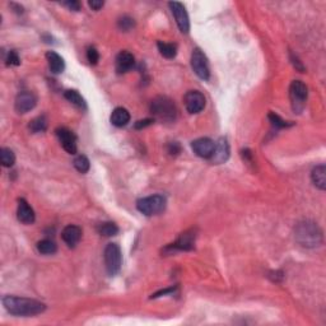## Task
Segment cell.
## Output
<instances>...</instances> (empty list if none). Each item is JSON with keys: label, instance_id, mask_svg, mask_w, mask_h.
<instances>
[{"label": "cell", "instance_id": "1", "mask_svg": "<svg viewBox=\"0 0 326 326\" xmlns=\"http://www.w3.org/2000/svg\"><path fill=\"white\" fill-rule=\"evenodd\" d=\"M3 304L8 312L14 316H35L46 309L45 303L31 298H23L16 295H6Z\"/></svg>", "mask_w": 326, "mask_h": 326}, {"label": "cell", "instance_id": "2", "mask_svg": "<svg viewBox=\"0 0 326 326\" xmlns=\"http://www.w3.org/2000/svg\"><path fill=\"white\" fill-rule=\"evenodd\" d=\"M295 241L307 248L317 247L322 242V231L312 220H303L294 229Z\"/></svg>", "mask_w": 326, "mask_h": 326}, {"label": "cell", "instance_id": "3", "mask_svg": "<svg viewBox=\"0 0 326 326\" xmlns=\"http://www.w3.org/2000/svg\"><path fill=\"white\" fill-rule=\"evenodd\" d=\"M151 112L157 120L163 123H172L177 116V109L172 100L165 96L156 97L151 103Z\"/></svg>", "mask_w": 326, "mask_h": 326}, {"label": "cell", "instance_id": "4", "mask_svg": "<svg viewBox=\"0 0 326 326\" xmlns=\"http://www.w3.org/2000/svg\"><path fill=\"white\" fill-rule=\"evenodd\" d=\"M167 200L163 195H152L147 198L139 199L137 203V208L144 215H156L163 212L166 208Z\"/></svg>", "mask_w": 326, "mask_h": 326}, {"label": "cell", "instance_id": "5", "mask_svg": "<svg viewBox=\"0 0 326 326\" xmlns=\"http://www.w3.org/2000/svg\"><path fill=\"white\" fill-rule=\"evenodd\" d=\"M307 96H308V91H307V87L303 82L293 81L290 83L289 97L294 114H301L303 111L304 106H306Z\"/></svg>", "mask_w": 326, "mask_h": 326}, {"label": "cell", "instance_id": "6", "mask_svg": "<svg viewBox=\"0 0 326 326\" xmlns=\"http://www.w3.org/2000/svg\"><path fill=\"white\" fill-rule=\"evenodd\" d=\"M123 264V255L121 248L117 243H109L105 248V265L109 275L114 276L120 271Z\"/></svg>", "mask_w": 326, "mask_h": 326}, {"label": "cell", "instance_id": "7", "mask_svg": "<svg viewBox=\"0 0 326 326\" xmlns=\"http://www.w3.org/2000/svg\"><path fill=\"white\" fill-rule=\"evenodd\" d=\"M191 68L196 76L203 81H208L210 77L208 59L199 48L194 49L191 54Z\"/></svg>", "mask_w": 326, "mask_h": 326}, {"label": "cell", "instance_id": "8", "mask_svg": "<svg viewBox=\"0 0 326 326\" xmlns=\"http://www.w3.org/2000/svg\"><path fill=\"white\" fill-rule=\"evenodd\" d=\"M195 238H196V233L194 229H190V231L184 232L181 233V236L177 238L175 243L172 245L167 246L165 251H168L170 254L175 252V251H190L194 248L195 246Z\"/></svg>", "mask_w": 326, "mask_h": 326}, {"label": "cell", "instance_id": "9", "mask_svg": "<svg viewBox=\"0 0 326 326\" xmlns=\"http://www.w3.org/2000/svg\"><path fill=\"white\" fill-rule=\"evenodd\" d=\"M185 107L190 114H199L205 107V97L199 91H189L184 98Z\"/></svg>", "mask_w": 326, "mask_h": 326}, {"label": "cell", "instance_id": "10", "mask_svg": "<svg viewBox=\"0 0 326 326\" xmlns=\"http://www.w3.org/2000/svg\"><path fill=\"white\" fill-rule=\"evenodd\" d=\"M168 6H170L171 12H172L173 17H175L176 23L179 26L180 31H181L182 34H187V32L190 31V21L185 7L182 6L181 3H177V2L170 3Z\"/></svg>", "mask_w": 326, "mask_h": 326}, {"label": "cell", "instance_id": "11", "mask_svg": "<svg viewBox=\"0 0 326 326\" xmlns=\"http://www.w3.org/2000/svg\"><path fill=\"white\" fill-rule=\"evenodd\" d=\"M36 103L37 98L34 93L28 92V91H23V92H21L20 95L17 96V98H16L14 106H16V111H17L18 114H27V112H30L31 110L35 109Z\"/></svg>", "mask_w": 326, "mask_h": 326}, {"label": "cell", "instance_id": "12", "mask_svg": "<svg viewBox=\"0 0 326 326\" xmlns=\"http://www.w3.org/2000/svg\"><path fill=\"white\" fill-rule=\"evenodd\" d=\"M191 148L196 156L201 158H212L215 149V143L209 138H200L191 143Z\"/></svg>", "mask_w": 326, "mask_h": 326}, {"label": "cell", "instance_id": "13", "mask_svg": "<svg viewBox=\"0 0 326 326\" xmlns=\"http://www.w3.org/2000/svg\"><path fill=\"white\" fill-rule=\"evenodd\" d=\"M56 135H58L63 148H64L68 153H77V138L73 131H70L69 129L67 128H59L58 130H56Z\"/></svg>", "mask_w": 326, "mask_h": 326}, {"label": "cell", "instance_id": "14", "mask_svg": "<svg viewBox=\"0 0 326 326\" xmlns=\"http://www.w3.org/2000/svg\"><path fill=\"white\" fill-rule=\"evenodd\" d=\"M228 158H229V144L228 142H227V139L220 138V139L215 143L214 153H213L212 158L210 159H212L213 163L220 165V163H224Z\"/></svg>", "mask_w": 326, "mask_h": 326}, {"label": "cell", "instance_id": "15", "mask_svg": "<svg viewBox=\"0 0 326 326\" xmlns=\"http://www.w3.org/2000/svg\"><path fill=\"white\" fill-rule=\"evenodd\" d=\"M63 241L67 243L69 247H74L82 238V228L74 224H69L63 229Z\"/></svg>", "mask_w": 326, "mask_h": 326}, {"label": "cell", "instance_id": "16", "mask_svg": "<svg viewBox=\"0 0 326 326\" xmlns=\"http://www.w3.org/2000/svg\"><path fill=\"white\" fill-rule=\"evenodd\" d=\"M17 217L18 220L25 224H32L35 222L34 209H32L31 205H30L25 199H20V200H18Z\"/></svg>", "mask_w": 326, "mask_h": 326}, {"label": "cell", "instance_id": "17", "mask_svg": "<svg viewBox=\"0 0 326 326\" xmlns=\"http://www.w3.org/2000/svg\"><path fill=\"white\" fill-rule=\"evenodd\" d=\"M134 64H135L134 55H133L131 53H129V51H121V53L117 55L116 58L117 73L123 74V73L129 72V70L134 68Z\"/></svg>", "mask_w": 326, "mask_h": 326}, {"label": "cell", "instance_id": "18", "mask_svg": "<svg viewBox=\"0 0 326 326\" xmlns=\"http://www.w3.org/2000/svg\"><path fill=\"white\" fill-rule=\"evenodd\" d=\"M110 120H111L112 125L117 126V128H123V126L128 125L129 121H130V114L124 107H117L112 111Z\"/></svg>", "mask_w": 326, "mask_h": 326}, {"label": "cell", "instance_id": "19", "mask_svg": "<svg viewBox=\"0 0 326 326\" xmlns=\"http://www.w3.org/2000/svg\"><path fill=\"white\" fill-rule=\"evenodd\" d=\"M46 59H48L49 68H50V70L54 73V74H60V73L64 72L65 69L64 59L59 55V54L54 53V51H49V53L46 54Z\"/></svg>", "mask_w": 326, "mask_h": 326}, {"label": "cell", "instance_id": "20", "mask_svg": "<svg viewBox=\"0 0 326 326\" xmlns=\"http://www.w3.org/2000/svg\"><path fill=\"white\" fill-rule=\"evenodd\" d=\"M311 180L317 189H326V167L323 165L316 166L311 172Z\"/></svg>", "mask_w": 326, "mask_h": 326}, {"label": "cell", "instance_id": "21", "mask_svg": "<svg viewBox=\"0 0 326 326\" xmlns=\"http://www.w3.org/2000/svg\"><path fill=\"white\" fill-rule=\"evenodd\" d=\"M64 97L67 98V100L69 101L70 103H73L74 106L78 107V109H82V110H86L87 109L86 101H84V98L82 97L81 95H79L78 91H74V90H68V91H65Z\"/></svg>", "mask_w": 326, "mask_h": 326}, {"label": "cell", "instance_id": "22", "mask_svg": "<svg viewBox=\"0 0 326 326\" xmlns=\"http://www.w3.org/2000/svg\"><path fill=\"white\" fill-rule=\"evenodd\" d=\"M157 46H158L161 55L166 59H173L177 54V46L175 44H166V42L159 41Z\"/></svg>", "mask_w": 326, "mask_h": 326}, {"label": "cell", "instance_id": "23", "mask_svg": "<svg viewBox=\"0 0 326 326\" xmlns=\"http://www.w3.org/2000/svg\"><path fill=\"white\" fill-rule=\"evenodd\" d=\"M37 250L42 255H53L58 250V246H56V243L54 241L46 238V240H42L37 243Z\"/></svg>", "mask_w": 326, "mask_h": 326}, {"label": "cell", "instance_id": "24", "mask_svg": "<svg viewBox=\"0 0 326 326\" xmlns=\"http://www.w3.org/2000/svg\"><path fill=\"white\" fill-rule=\"evenodd\" d=\"M119 232V227L114 223V222H105L98 226V233L102 234L105 237H112L117 234Z\"/></svg>", "mask_w": 326, "mask_h": 326}, {"label": "cell", "instance_id": "25", "mask_svg": "<svg viewBox=\"0 0 326 326\" xmlns=\"http://www.w3.org/2000/svg\"><path fill=\"white\" fill-rule=\"evenodd\" d=\"M0 162L4 167H12L16 162V156H14L13 151L9 148H2L0 151Z\"/></svg>", "mask_w": 326, "mask_h": 326}, {"label": "cell", "instance_id": "26", "mask_svg": "<svg viewBox=\"0 0 326 326\" xmlns=\"http://www.w3.org/2000/svg\"><path fill=\"white\" fill-rule=\"evenodd\" d=\"M30 129L34 133H42L48 129V121L45 116H39L30 123Z\"/></svg>", "mask_w": 326, "mask_h": 326}, {"label": "cell", "instance_id": "27", "mask_svg": "<svg viewBox=\"0 0 326 326\" xmlns=\"http://www.w3.org/2000/svg\"><path fill=\"white\" fill-rule=\"evenodd\" d=\"M74 167H76V170L78 171V172L81 173H86L90 171V159L87 158L86 156H78L76 159H74Z\"/></svg>", "mask_w": 326, "mask_h": 326}, {"label": "cell", "instance_id": "28", "mask_svg": "<svg viewBox=\"0 0 326 326\" xmlns=\"http://www.w3.org/2000/svg\"><path fill=\"white\" fill-rule=\"evenodd\" d=\"M268 117H269V121L271 123V125H273L275 129H284L292 125V124H288L287 121L280 119V116H278V115L274 114V112H270Z\"/></svg>", "mask_w": 326, "mask_h": 326}, {"label": "cell", "instance_id": "29", "mask_svg": "<svg viewBox=\"0 0 326 326\" xmlns=\"http://www.w3.org/2000/svg\"><path fill=\"white\" fill-rule=\"evenodd\" d=\"M117 25H119V28L120 30H123V31H130L131 28L134 27L135 22L133 18L128 17V16H124V17H121L120 20H119V22H117Z\"/></svg>", "mask_w": 326, "mask_h": 326}, {"label": "cell", "instance_id": "30", "mask_svg": "<svg viewBox=\"0 0 326 326\" xmlns=\"http://www.w3.org/2000/svg\"><path fill=\"white\" fill-rule=\"evenodd\" d=\"M87 59H88L90 64H92V65L97 64L98 60H100V54H98L97 49L88 48V50H87Z\"/></svg>", "mask_w": 326, "mask_h": 326}, {"label": "cell", "instance_id": "31", "mask_svg": "<svg viewBox=\"0 0 326 326\" xmlns=\"http://www.w3.org/2000/svg\"><path fill=\"white\" fill-rule=\"evenodd\" d=\"M6 63H7V65H16V67H17V65L21 64V59L16 51L12 50V51H9L8 55H7Z\"/></svg>", "mask_w": 326, "mask_h": 326}, {"label": "cell", "instance_id": "32", "mask_svg": "<svg viewBox=\"0 0 326 326\" xmlns=\"http://www.w3.org/2000/svg\"><path fill=\"white\" fill-rule=\"evenodd\" d=\"M290 60H292L293 67H294L295 69L298 70V72H301V73L304 72L303 64H302V63L298 60V58H297V56H295V55H293L292 53H290Z\"/></svg>", "mask_w": 326, "mask_h": 326}, {"label": "cell", "instance_id": "33", "mask_svg": "<svg viewBox=\"0 0 326 326\" xmlns=\"http://www.w3.org/2000/svg\"><path fill=\"white\" fill-rule=\"evenodd\" d=\"M180 151H181V148H180L179 143H171L170 145H168V153L170 154H173V156H176V154H179Z\"/></svg>", "mask_w": 326, "mask_h": 326}, {"label": "cell", "instance_id": "34", "mask_svg": "<svg viewBox=\"0 0 326 326\" xmlns=\"http://www.w3.org/2000/svg\"><path fill=\"white\" fill-rule=\"evenodd\" d=\"M153 123V119H145V120H139L135 123V129H144Z\"/></svg>", "mask_w": 326, "mask_h": 326}, {"label": "cell", "instance_id": "35", "mask_svg": "<svg viewBox=\"0 0 326 326\" xmlns=\"http://www.w3.org/2000/svg\"><path fill=\"white\" fill-rule=\"evenodd\" d=\"M63 6L68 7L69 9L76 12L81 9V4H79V2H67V3H63Z\"/></svg>", "mask_w": 326, "mask_h": 326}, {"label": "cell", "instance_id": "36", "mask_svg": "<svg viewBox=\"0 0 326 326\" xmlns=\"http://www.w3.org/2000/svg\"><path fill=\"white\" fill-rule=\"evenodd\" d=\"M88 4H90V7L93 11H100L103 7V2H101V0H92V2H90Z\"/></svg>", "mask_w": 326, "mask_h": 326}]
</instances>
